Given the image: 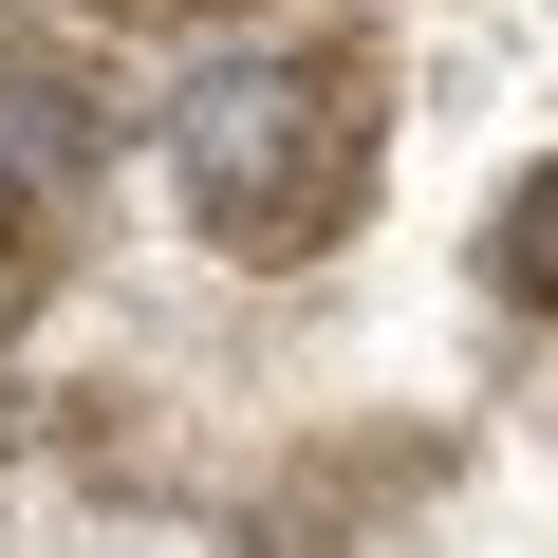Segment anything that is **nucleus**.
Masks as SVG:
<instances>
[{
	"label": "nucleus",
	"mask_w": 558,
	"mask_h": 558,
	"mask_svg": "<svg viewBox=\"0 0 558 558\" xmlns=\"http://www.w3.org/2000/svg\"><path fill=\"white\" fill-rule=\"evenodd\" d=\"M354 149H373V112H354V75H317V57H242V75H205V94L168 112L186 223L242 242V260L317 242V223L354 205Z\"/></svg>",
	"instance_id": "f257e3e1"
},
{
	"label": "nucleus",
	"mask_w": 558,
	"mask_h": 558,
	"mask_svg": "<svg viewBox=\"0 0 558 558\" xmlns=\"http://www.w3.org/2000/svg\"><path fill=\"white\" fill-rule=\"evenodd\" d=\"M484 279L558 317V168H539V186H502V223H484Z\"/></svg>",
	"instance_id": "f03ea898"
},
{
	"label": "nucleus",
	"mask_w": 558,
	"mask_h": 558,
	"mask_svg": "<svg viewBox=\"0 0 558 558\" xmlns=\"http://www.w3.org/2000/svg\"><path fill=\"white\" fill-rule=\"evenodd\" d=\"M0 242H20V186H0Z\"/></svg>",
	"instance_id": "7ed1b4c3"
}]
</instances>
